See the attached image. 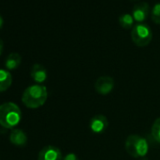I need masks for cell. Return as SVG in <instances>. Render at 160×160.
I'll return each mask as SVG.
<instances>
[{"mask_svg": "<svg viewBox=\"0 0 160 160\" xmlns=\"http://www.w3.org/2000/svg\"><path fill=\"white\" fill-rule=\"evenodd\" d=\"M48 97V92L45 86L36 84L28 87L22 95L23 104L28 108H38L44 105Z\"/></svg>", "mask_w": 160, "mask_h": 160, "instance_id": "6da1fadb", "label": "cell"}, {"mask_svg": "<svg viewBox=\"0 0 160 160\" xmlns=\"http://www.w3.org/2000/svg\"><path fill=\"white\" fill-rule=\"evenodd\" d=\"M21 118V109L16 104L8 102L0 106V125L4 128H14L19 124Z\"/></svg>", "mask_w": 160, "mask_h": 160, "instance_id": "7a4b0ae2", "label": "cell"}, {"mask_svg": "<svg viewBox=\"0 0 160 160\" xmlns=\"http://www.w3.org/2000/svg\"><path fill=\"white\" fill-rule=\"evenodd\" d=\"M125 151L134 158H143L149 151L148 141L139 135H130L125 140Z\"/></svg>", "mask_w": 160, "mask_h": 160, "instance_id": "3957f363", "label": "cell"}, {"mask_svg": "<svg viewBox=\"0 0 160 160\" xmlns=\"http://www.w3.org/2000/svg\"><path fill=\"white\" fill-rule=\"evenodd\" d=\"M131 38L133 42L138 47L147 46L152 39V31L150 27L144 23L134 26L131 31Z\"/></svg>", "mask_w": 160, "mask_h": 160, "instance_id": "277c9868", "label": "cell"}, {"mask_svg": "<svg viewBox=\"0 0 160 160\" xmlns=\"http://www.w3.org/2000/svg\"><path fill=\"white\" fill-rule=\"evenodd\" d=\"M115 86V81L111 76L103 75L99 77L94 84V89L97 93L101 95H108L109 94Z\"/></svg>", "mask_w": 160, "mask_h": 160, "instance_id": "5b68a950", "label": "cell"}, {"mask_svg": "<svg viewBox=\"0 0 160 160\" xmlns=\"http://www.w3.org/2000/svg\"><path fill=\"white\" fill-rule=\"evenodd\" d=\"M38 160H62V153L58 147L48 145L40 151Z\"/></svg>", "mask_w": 160, "mask_h": 160, "instance_id": "8992f818", "label": "cell"}, {"mask_svg": "<svg viewBox=\"0 0 160 160\" xmlns=\"http://www.w3.org/2000/svg\"><path fill=\"white\" fill-rule=\"evenodd\" d=\"M108 126V118L103 114H97L93 116L90 121V129L95 134L104 133Z\"/></svg>", "mask_w": 160, "mask_h": 160, "instance_id": "52a82bcc", "label": "cell"}, {"mask_svg": "<svg viewBox=\"0 0 160 160\" xmlns=\"http://www.w3.org/2000/svg\"><path fill=\"white\" fill-rule=\"evenodd\" d=\"M149 13H150L149 4L147 2H142L134 7L133 12H132V16L135 21L140 24L147 19Z\"/></svg>", "mask_w": 160, "mask_h": 160, "instance_id": "ba28073f", "label": "cell"}, {"mask_svg": "<svg viewBox=\"0 0 160 160\" xmlns=\"http://www.w3.org/2000/svg\"><path fill=\"white\" fill-rule=\"evenodd\" d=\"M10 141L15 146L24 147L28 142V136L22 129L14 128L10 134Z\"/></svg>", "mask_w": 160, "mask_h": 160, "instance_id": "9c48e42d", "label": "cell"}, {"mask_svg": "<svg viewBox=\"0 0 160 160\" xmlns=\"http://www.w3.org/2000/svg\"><path fill=\"white\" fill-rule=\"evenodd\" d=\"M30 76L36 83H43L47 79V71L42 64H34L30 71Z\"/></svg>", "mask_w": 160, "mask_h": 160, "instance_id": "30bf717a", "label": "cell"}, {"mask_svg": "<svg viewBox=\"0 0 160 160\" xmlns=\"http://www.w3.org/2000/svg\"><path fill=\"white\" fill-rule=\"evenodd\" d=\"M12 84V76L8 70L0 69V92L7 91Z\"/></svg>", "mask_w": 160, "mask_h": 160, "instance_id": "8fae6325", "label": "cell"}, {"mask_svg": "<svg viewBox=\"0 0 160 160\" xmlns=\"http://www.w3.org/2000/svg\"><path fill=\"white\" fill-rule=\"evenodd\" d=\"M21 61H22V58L18 53H12L7 57L5 60V67L9 71H13L20 66Z\"/></svg>", "mask_w": 160, "mask_h": 160, "instance_id": "7c38bea8", "label": "cell"}, {"mask_svg": "<svg viewBox=\"0 0 160 160\" xmlns=\"http://www.w3.org/2000/svg\"><path fill=\"white\" fill-rule=\"evenodd\" d=\"M134 18L131 14L128 13H124L122 15H121L119 17V23L120 26L123 28V29H131L134 28Z\"/></svg>", "mask_w": 160, "mask_h": 160, "instance_id": "4fadbf2b", "label": "cell"}, {"mask_svg": "<svg viewBox=\"0 0 160 160\" xmlns=\"http://www.w3.org/2000/svg\"><path fill=\"white\" fill-rule=\"evenodd\" d=\"M152 136L156 142L160 143V118L156 119L152 123Z\"/></svg>", "mask_w": 160, "mask_h": 160, "instance_id": "5bb4252c", "label": "cell"}, {"mask_svg": "<svg viewBox=\"0 0 160 160\" xmlns=\"http://www.w3.org/2000/svg\"><path fill=\"white\" fill-rule=\"evenodd\" d=\"M152 20L153 23L160 25V3H156L152 9Z\"/></svg>", "mask_w": 160, "mask_h": 160, "instance_id": "9a60e30c", "label": "cell"}, {"mask_svg": "<svg viewBox=\"0 0 160 160\" xmlns=\"http://www.w3.org/2000/svg\"><path fill=\"white\" fill-rule=\"evenodd\" d=\"M63 160H79V158H78V156L75 153L71 152V153L66 154V156L63 158Z\"/></svg>", "mask_w": 160, "mask_h": 160, "instance_id": "2e32d148", "label": "cell"}, {"mask_svg": "<svg viewBox=\"0 0 160 160\" xmlns=\"http://www.w3.org/2000/svg\"><path fill=\"white\" fill-rule=\"evenodd\" d=\"M3 47H4V43H3V41L0 39V56H1L2 52H3Z\"/></svg>", "mask_w": 160, "mask_h": 160, "instance_id": "e0dca14e", "label": "cell"}, {"mask_svg": "<svg viewBox=\"0 0 160 160\" xmlns=\"http://www.w3.org/2000/svg\"><path fill=\"white\" fill-rule=\"evenodd\" d=\"M3 24H4V20H3L2 16L0 15V28H1L3 27Z\"/></svg>", "mask_w": 160, "mask_h": 160, "instance_id": "ac0fdd59", "label": "cell"}, {"mask_svg": "<svg viewBox=\"0 0 160 160\" xmlns=\"http://www.w3.org/2000/svg\"><path fill=\"white\" fill-rule=\"evenodd\" d=\"M139 160H149L148 158H146V157H143V158H140Z\"/></svg>", "mask_w": 160, "mask_h": 160, "instance_id": "d6986e66", "label": "cell"}]
</instances>
